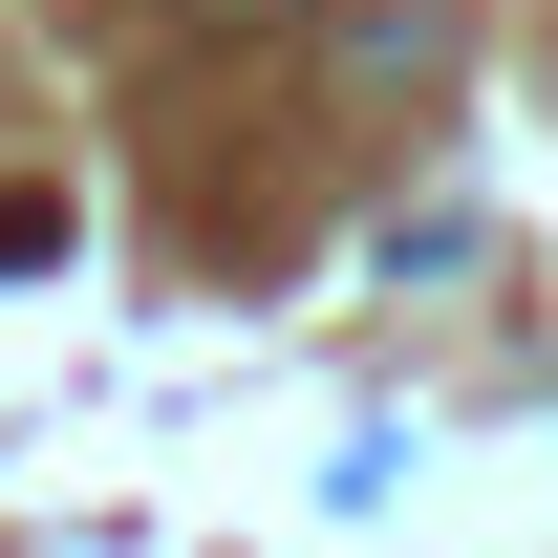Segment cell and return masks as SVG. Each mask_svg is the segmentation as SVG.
<instances>
[{"instance_id":"cell-1","label":"cell","mask_w":558,"mask_h":558,"mask_svg":"<svg viewBox=\"0 0 558 558\" xmlns=\"http://www.w3.org/2000/svg\"><path fill=\"white\" fill-rule=\"evenodd\" d=\"M215 22H279V0H215Z\"/></svg>"}]
</instances>
